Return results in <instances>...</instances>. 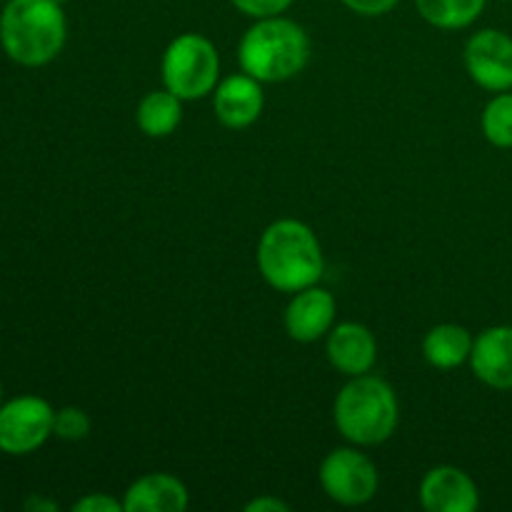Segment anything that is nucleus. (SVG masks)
<instances>
[{"label":"nucleus","mask_w":512,"mask_h":512,"mask_svg":"<svg viewBox=\"0 0 512 512\" xmlns=\"http://www.w3.org/2000/svg\"><path fill=\"white\" fill-rule=\"evenodd\" d=\"M333 323L335 298L318 285L298 290L285 308V330L298 343H315L333 330Z\"/></svg>","instance_id":"obj_10"},{"label":"nucleus","mask_w":512,"mask_h":512,"mask_svg":"<svg viewBox=\"0 0 512 512\" xmlns=\"http://www.w3.org/2000/svg\"><path fill=\"white\" fill-rule=\"evenodd\" d=\"M25 510H48V512H53V510H58V505L55 503H50V500H43V498H30L28 503H25Z\"/></svg>","instance_id":"obj_24"},{"label":"nucleus","mask_w":512,"mask_h":512,"mask_svg":"<svg viewBox=\"0 0 512 512\" xmlns=\"http://www.w3.org/2000/svg\"><path fill=\"white\" fill-rule=\"evenodd\" d=\"M75 512H120L123 510V503H118L115 498L105 493H90L85 498H80L78 503L73 505Z\"/></svg>","instance_id":"obj_21"},{"label":"nucleus","mask_w":512,"mask_h":512,"mask_svg":"<svg viewBox=\"0 0 512 512\" xmlns=\"http://www.w3.org/2000/svg\"><path fill=\"white\" fill-rule=\"evenodd\" d=\"M473 343L468 330L463 325H435L423 340V355L433 368L440 370H453L458 365H463L465 360H470L473 353Z\"/></svg>","instance_id":"obj_15"},{"label":"nucleus","mask_w":512,"mask_h":512,"mask_svg":"<svg viewBox=\"0 0 512 512\" xmlns=\"http://www.w3.org/2000/svg\"><path fill=\"white\" fill-rule=\"evenodd\" d=\"M58 0H5L0 13V45L10 60L38 68L63 50L68 23Z\"/></svg>","instance_id":"obj_2"},{"label":"nucleus","mask_w":512,"mask_h":512,"mask_svg":"<svg viewBox=\"0 0 512 512\" xmlns=\"http://www.w3.org/2000/svg\"><path fill=\"white\" fill-rule=\"evenodd\" d=\"M263 88H260V80H255L253 75H230V78L220 80L218 88L213 90V108L218 115L220 123L225 128H248L263 113Z\"/></svg>","instance_id":"obj_11"},{"label":"nucleus","mask_w":512,"mask_h":512,"mask_svg":"<svg viewBox=\"0 0 512 512\" xmlns=\"http://www.w3.org/2000/svg\"><path fill=\"white\" fill-rule=\"evenodd\" d=\"M488 0H415L418 13L430 25L443 30L468 28L480 18Z\"/></svg>","instance_id":"obj_17"},{"label":"nucleus","mask_w":512,"mask_h":512,"mask_svg":"<svg viewBox=\"0 0 512 512\" xmlns=\"http://www.w3.org/2000/svg\"><path fill=\"white\" fill-rule=\"evenodd\" d=\"M395 390L375 375H358L335 398V425L355 445H380L398 428Z\"/></svg>","instance_id":"obj_4"},{"label":"nucleus","mask_w":512,"mask_h":512,"mask_svg":"<svg viewBox=\"0 0 512 512\" xmlns=\"http://www.w3.org/2000/svg\"><path fill=\"white\" fill-rule=\"evenodd\" d=\"M378 468L368 455L338 448L320 465V485L340 505H365L378 493Z\"/></svg>","instance_id":"obj_7"},{"label":"nucleus","mask_w":512,"mask_h":512,"mask_svg":"<svg viewBox=\"0 0 512 512\" xmlns=\"http://www.w3.org/2000/svg\"><path fill=\"white\" fill-rule=\"evenodd\" d=\"M470 365L480 383L512 390V325H495L475 338Z\"/></svg>","instance_id":"obj_12"},{"label":"nucleus","mask_w":512,"mask_h":512,"mask_svg":"<svg viewBox=\"0 0 512 512\" xmlns=\"http://www.w3.org/2000/svg\"><path fill=\"white\" fill-rule=\"evenodd\" d=\"M220 58L215 45L198 33L178 35L163 55V83L180 100L205 98L218 88Z\"/></svg>","instance_id":"obj_5"},{"label":"nucleus","mask_w":512,"mask_h":512,"mask_svg":"<svg viewBox=\"0 0 512 512\" xmlns=\"http://www.w3.org/2000/svg\"><path fill=\"white\" fill-rule=\"evenodd\" d=\"M58 3H65V0H58Z\"/></svg>","instance_id":"obj_26"},{"label":"nucleus","mask_w":512,"mask_h":512,"mask_svg":"<svg viewBox=\"0 0 512 512\" xmlns=\"http://www.w3.org/2000/svg\"><path fill=\"white\" fill-rule=\"evenodd\" d=\"M240 13H245L248 18H273V15L285 13L295 0H230Z\"/></svg>","instance_id":"obj_20"},{"label":"nucleus","mask_w":512,"mask_h":512,"mask_svg":"<svg viewBox=\"0 0 512 512\" xmlns=\"http://www.w3.org/2000/svg\"><path fill=\"white\" fill-rule=\"evenodd\" d=\"M465 68L490 93L512 90V38L503 30H478L465 43Z\"/></svg>","instance_id":"obj_8"},{"label":"nucleus","mask_w":512,"mask_h":512,"mask_svg":"<svg viewBox=\"0 0 512 512\" xmlns=\"http://www.w3.org/2000/svg\"><path fill=\"white\" fill-rule=\"evenodd\" d=\"M420 503L428 512H473L480 505V493L465 470L440 465L420 483Z\"/></svg>","instance_id":"obj_9"},{"label":"nucleus","mask_w":512,"mask_h":512,"mask_svg":"<svg viewBox=\"0 0 512 512\" xmlns=\"http://www.w3.org/2000/svg\"><path fill=\"white\" fill-rule=\"evenodd\" d=\"M248 512H288L290 505L283 503L280 498H273V495H263V498H255L253 503L245 505Z\"/></svg>","instance_id":"obj_23"},{"label":"nucleus","mask_w":512,"mask_h":512,"mask_svg":"<svg viewBox=\"0 0 512 512\" xmlns=\"http://www.w3.org/2000/svg\"><path fill=\"white\" fill-rule=\"evenodd\" d=\"M190 495L175 475L150 473L135 480L123 500L125 512H185Z\"/></svg>","instance_id":"obj_14"},{"label":"nucleus","mask_w":512,"mask_h":512,"mask_svg":"<svg viewBox=\"0 0 512 512\" xmlns=\"http://www.w3.org/2000/svg\"><path fill=\"white\" fill-rule=\"evenodd\" d=\"M258 268L270 288L298 293L318 285L325 260L313 230L300 220L285 218L265 228L258 243Z\"/></svg>","instance_id":"obj_1"},{"label":"nucleus","mask_w":512,"mask_h":512,"mask_svg":"<svg viewBox=\"0 0 512 512\" xmlns=\"http://www.w3.org/2000/svg\"><path fill=\"white\" fill-rule=\"evenodd\" d=\"M180 118H183V100L170 93L168 88L145 95L138 105V113H135L138 128L150 138L170 135L180 125Z\"/></svg>","instance_id":"obj_16"},{"label":"nucleus","mask_w":512,"mask_h":512,"mask_svg":"<svg viewBox=\"0 0 512 512\" xmlns=\"http://www.w3.org/2000/svg\"><path fill=\"white\" fill-rule=\"evenodd\" d=\"M483 133L495 148H512V93H498L483 110Z\"/></svg>","instance_id":"obj_18"},{"label":"nucleus","mask_w":512,"mask_h":512,"mask_svg":"<svg viewBox=\"0 0 512 512\" xmlns=\"http://www.w3.org/2000/svg\"><path fill=\"white\" fill-rule=\"evenodd\" d=\"M328 360L338 373L358 378L373 370L378 360L375 335L360 323H340L328 333Z\"/></svg>","instance_id":"obj_13"},{"label":"nucleus","mask_w":512,"mask_h":512,"mask_svg":"<svg viewBox=\"0 0 512 512\" xmlns=\"http://www.w3.org/2000/svg\"><path fill=\"white\" fill-rule=\"evenodd\" d=\"M55 410L38 395H20L0 405V450L30 455L53 435Z\"/></svg>","instance_id":"obj_6"},{"label":"nucleus","mask_w":512,"mask_h":512,"mask_svg":"<svg viewBox=\"0 0 512 512\" xmlns=\"http://www.w3.org/2000/svg\"><path fill=\"white\" fill-rule=\"evenodd\" d=\"M0 405H3V385H0Z\"/></svg>","instance_id":"obj_25"},{"label":"nucleus","mask_w":512,"mask_h":512,"mask_svg":"<svg viewBox=\"0 0 512 512\" xmlns=\"http://www.w3.org/2000/svg\"><path fill=\"white\" fill-rule=\"evenodd\" d=\"M238 60L243 73L260 83H283L308 65L310 38L295 20L260 18L240 40Z\"/></svg>","instance_id":"obj_3"},{"label":"nucleus","mask_w":512,"mask_h":512,"mask_svg":"<svg viewBox=\"0 0 512 512\" xmlns=\"http://www.w3.org/2000/svg\"><path fill=\"white\" fill-rule=\"evenodd\" d=\"M90 433V418L85 410L73 408H60L55 413L53 420V435H58L60 440H83Z\"/></svg>","instance_id":"obj_19"},{"label":"nucleus","mask_w":512,"mask_h":512,"mask_svg":"<svg viewBox=\"0 0 512 512\" xmlns=\"http://www.w3.org/2000/svg\"><path fill=\"white\" fill-rule=\"evenodd\" d=\"M345 8H350L358 15H383L398 5V0H343Z\"/></svg>","instance_id":"obj_22"}]
</instances>
